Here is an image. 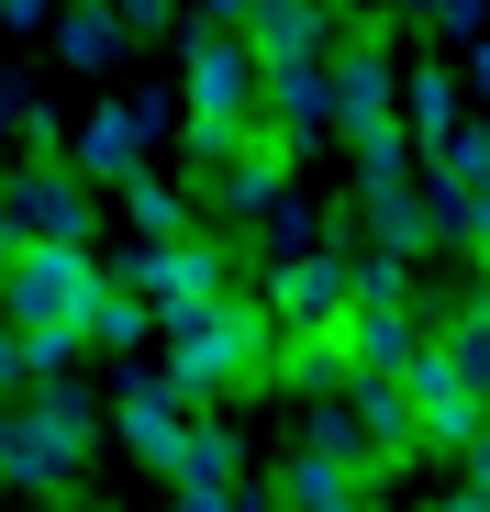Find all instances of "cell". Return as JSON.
I'll list each match as a JSON object with an SVG mask.
<instances>
[{"label":"cell","mask_w":490,"mask_h":512,"mask_svg":"<svg viewBox=\"0 0 490 512\" xmlns=\"http://www.w3.org/2000/svg\"><path fill=\"white\" fill-rule=\"evenodd\" d=\"M245 45H257V67H323L335 56V12L323 0H257L245 12Z\"/></svg>","instance_id":"obj_17"},{"label":"cell","mask_w":490,"mask_h":512,"mask_svg":"<svg viewBox=\"0 0 490 512\" xmlns=\"http://www.w3.org/2000/svg\"><path fill=\"white\" fill-rule=\"evenodd\" d=\"M123 12V34H156V23H179V0H112Z\"/></svg>","instance_id":"obj_27"},{"label":"cell","mask_w":490,"mask_h":512,"mask_svg":"<svg viewBox=\"0 0 490 512\" xmlns=\"http://www.w3.org/2000/svg\"><path fill=\"white\" fill-rule=\"evenodd\" d=\"M112 435H123L156 479H168V457H179V435H190V390H179L168 368H134V379L112 390Z\"/></svg>","instance_id":"obj_12"},{"label":"cell","mask_w":490,"mask_h":512,"mask_svg":"<svg viewBox=\"0 0 490 512\" xmlns=\"http://www.w3.org/2000/svg\"><path fill=\"white\" fill-rule=\"evenodd\" d=\"M145 334H156V312H145L134 290H112V301L90 312V346H123V357H134V346H145Z\"/></svg>","instance_id":"obj_25"},{"label":"cell","mask_w":490,"mask_h":512,"mask_svg":"<svg viewBox=\"0 0 490 512\" xmlns=\"http://www.w3.org/2000/svg\"><path fill=\"white\" fill-rule=\"evenodd\" d=\"M34 379H67V368L34 346V334H12V323H0V390H34Z\"/></svg>","instance_id":"obj_26"},{"label":"cell","mask_w":490,"mask_h":512,"mask_svg":"<svg viewBox=\"0 0 490 512\" xmlns=\"http://www.w3.org/2000/svg\"><path fill=\"white\" fill-rule=\"evenodd\" d=\"M90 234H101V201H90L78 167L34 156V167L0 179V256H23V245H90Z\"/></svg>","instance_id":"obj_5"},{"label":"cell","mask_w":490,"mask_h":512,"mask_svg":"<svg viewBox=\"0 0 490 512\" xmlns=\"http://www.w3.org/2000/svg\"><path fill=\"white\" fill-rule=\"evenodd\" d=\"M435 346V323L401 301V312H346V379H413V357Z\"/></svg>","instance_id":"obj_16"},{"label":"cell","mask_w":490,"mask_h":512,"mask_svg":"<svg viewBox=\"0 0 490 512\" xmlns=\"http://www.w3.org/2000/svg\"><path fill=\"white\" fill-rule=\"evenodd\" d=\"M435 512H490V501H479V490H446V501H435Z\"/></svg>","instance_id":"obj_32"},{"label":"cell","mask_w":490,"mask_h":512,"mask_svg":"<svg viewBox=\"0 0 490 512\" xmlns=\"http://www.w3.org/2000/svg\"><path fill=\"white\" fill-rule=\"evenodd\" d=\"M257 245H268V268H290V256H323V212H312V201H279V212L257 223Z\"/></svg>","instance_id":"obj_24"},{"label":"cell","mask_w":490,"mask_h":512,"mask_svg":"<svg viewBox=\"0 0 490 512\" xmlns=\"http://www.w3.org/2000/svg\"><path fill=\"white\" fill-rule=\"evenodd\" d=\"M67 12V0H0V23H12V34H34V23H56Z\"/></svg>","instance_id":"obj_28"},{"label":"cell","mask_w":490,"mask_h":512,"mask_svg":"<svg viewBox=\"0 0 490 512\" xmlns=\"http://www.w3.org/2000/svg\"><path fill=\"white\" fill-rule=\"evenodd\" d=\"M245 12H257V0H201V23H234V34H245Z\"/></svg>","instance_id":"obj_30"},{"label":"cell","mask_w":490,"mask_h":512,"mask_svg":"<svg viewBox=\"0 0 490 512\" xmlns=\"http://www.w3.org/2000/svg\"><path fill=\"white\" fill-rule=\"evenodd\" d=\"M468 268H479V290H468V301H479V312H490V245H468Z\"/></svg>","instance_id":"obj_31"},{"label":"cell","mask_w":490,"mask_h":512,"mask_svg":"<svg viewBox=\"0 0 490 512\" xmlns=\"http://www.w3.org/2000/svg\"><path fill=\"white\" fill-rule=\"evenodd\" d=\"M156 490H179V512H223L245 490V435H234L223 412H190V435H179V457H168Z\"/></svg>","instance_id":"obj_11"},{"label":"cell","mask_w":490,"mask_h":512,"mask_svg":"<svg viewBox=\"0 0 490 512\" xmlns=\"http://www.w3.org/2000/svg\"><path fill=\"white\" fill-rule=\"evenodd\" d=\"M323 12H335V0H323Z\"/></svg>","instance_id":"obj_33"},{"label":"cell","mask_w":490,"mask_h":512,"mask_svg":"<svg viewBox=\"0 0 490 512\" xmlns=\"http://www.w3.org/2000/svg\"><path fill=\"white\" fill-rule=\"evenodd\" d=\"M179 101H190V123H257V45L234 23H190L179 34Z\"/></svg>","instance_id":"obj_6"},{"label":"cell","mask_w":490,"mask_h":512,"mask_svg":"<svg viewBox=\"0 0 490 512\" xmlns=\"http://www.w3.org/2000/svg\"><path fill=\"white\" fill-rule=\"evenodd\" d=\"M45 34H56V56H67V67H90V78H101V67H123V45H134L112 0H67Z\"/></svg>","instance_id":"obj_20"},{"label":"cell","mask_w":490,"mask_h":512,"mask_svg":"<svg viewBox=\"0 0 490 512\" xmlns=\"http://www.w3.org/2000/svg\"><path fill=\"white\" fill-rule=\"evenodd\" d=\"M101 301H112V279H101L90 245H23V256H0V323L34 334L56 368L90 346V312Z\"/></svg>","instance_id":"obj_1"},{"label":"cell","mask_w":490,"mask_h":512,"mask_svg":"<svg viewBox=\"0 0 490 512\" xmlns=\"http://www.w3.org/2000/svg\"><path fill=\"white\" fill-rule=\"evenodd\" d=\"M435 357H446V368H457V379H468V390L490 401V312H479V301L435 312Z\"/></svg>","instance_id":"obj_23"},{"label":"cell","mask_w":490,"mask_h":512,"mask_svg":"<svg viewBox=\"0 0 490 512\" xmlns=\"http://www.w3.org/2000/svg\"><path fill=\"white\" fill-rule=\"evenodd\" d=\"M401 390H413V446H435V457H468V446L490 435V401H479V390H468V379H457L435 346L413 357V379H401Z\"/></svg>","instance_id":"obj_10"},{"label":"cell","mask_w":490,"mask_h":512,"mask_svg":"<svg viewBox=\"0 0 490 512\" xmlns=\"http://www.w3.org/2000/svg\"><path fill=\"white\" fill-rule=\"evenodd\" d=\"M145 145H156V101H101L90 123H78L67 167H78L90 190H123V179H145Z\"/></svg>","instance_id":"obj_14"},{"label":"cell","mask_w":490,"mask_h":512,"mask_svg":"<svg viewBox=\"0 0 490 512\" xmlns=\"http://www.w3.org/2000/svg\"><path fill=\"white\" fill-rule=\"evenodd\" d=\"M268 379H279L290 401H335V390H346V334H279Z\"/></svg>","instance_id":"obj_19"},{"label":"cell","mask_w":490,"mask_h":512,"mask_svg":"<svg viewBox=\"0 0 490 512\" xmlns=\"http://www.w3.org/2000/svg\"><path fill=\"white\" fill-rule=\"evenodd\" d=\"M90 435H101V412L78 401L67 379L0 390V490H56V479H78Z\"/></svg>","instance_id":"obj_3"},{"label":"cell","mask_w":490,"mask_h":512,"mask_svg":"<svg viewBox=\"0 0 490 512\" xmlns=\"http://www.w3.org/2000/svg\"><path fill=\"white\" fill-rule=\"evenodd\" d=\"M457 468H468V490H479V501H490V435H479V446H468V457H457Z\"/></svg>","instance_id":"obj_29"},{"label":"cell","mask_w":490,"mask_h":512,"mask_svg":"<svg viewBox=\"0 0 490 512\" xmlns=\"http://www.w3.org/2000/svg\"><path fill=\"white\" fill-rule=\"evenodd\" d=\"M301 457L346 468V479H368V468H379V457H368V435H357V412H346V390H335V401H301Z\"/></svg>","instance_id":"obj_22"},{"label":"cell","mask_w":490,"mask_h":512,"mask_svg":"<svg viewBox=\"0 0 490 512\" xmlns=\"http://www.w3.org/2000/svg\"><path fill=\"white\" fill-rule=\"evenodd\" d=\"M112 290H134L156 323H190V312H212V301H234L245 290V256L234 245H212V234H179V245H134L123 268H101Z\"/></svg>","instance_id":"obj_4"},{"label":"cell","mask_w":490,"mask_h":512,"mask_svg":"<svg viewBox=\"0 0 490 512\" xmlns=\"http://www.w3.org/2000/svg\"><path fill=\"white\" fill-rule=\"evenodd\" d=\"M123 223H134V245H179V234H201V201L145 167V179H123Z\"/></svg>","instance_id":"obj_21"},{"label":"cell","mask_w":490,"mask_h":512,"mask_svg":"<svg viewBox=\"0 0 490 512\" xmlns=\"http://www.w3.org/2000/svg\"><path fill=\"white\" fill-rule=\"evenodd\" d=\"M156 346H168V379H179L190 412H201V401H223V390H245V379H268L279 312H268L257 290H234V301H212V312H190V323H156Z\"/></svg>","instance_id":"obj_2"},{"label":"cell","mask_w":490,"mask_h":512,"mask_svg":"<svg viewBox=\"0 0 490 512\" xmlns=\"http://www.w3.org/2000/svg\"><path fill=\"white\" fill-rule=\"evenodd\" d=\"M379 134H401V56H390V34L368 23V34L335 45V145L357 156V145H379Z\"/></svg>","instance_id":"obj_7"},{"label":"cell","mask_w":490,"mask_h":512,"mask_svg":"<svg viewBox=\"0 0 490 512\" xmlns=\"http://www.w3.org/2000/svg\"><path fill=\"white\" fill-rule=\"evenodd\" d=\"M190 201H201L212 223H268V212L290 201V145H279V134L257 123V134L234 145V167H212V179H201Z\"/></svg>","instance_id":"obj_9"},{"label":"cell","mask_w":490,"mask_h":512,"mask_svg":"<svg viewBox=\"0 0 490 512\" xmlns=\"http://www.w3.org/2000/svg\"><path fill=\"white\" fill-rule=\"evenodd\" d=\"M457 123H468L457 67H446V56H413V67H401V145H413V156H446Z\"/></svg>","instance_id":"obj_15"},{"label":"cell","mask_w":490,"mask_h":512,"mask_svg":"<svg viewBox=\"0 0 490 512\" xmlns=\"http://www.w3.org/2000/svg\"><path fill=\"white\" fill-rule=\"evenodd\" d=\"M346 412H357V435H368L379 468L413 457V390H401V379H346Z\"/></svg>","instance_id":"obj_18"},{"label":"cell","mask_w":490,"mask_h":512,"mask_svg":"<svg viewBox=\"0 0 490 512\" xmlns=\"http://www.w3.org/2000/svg\"><path fill=\"white\" fill-rule=\"evenodd\" d=\"M257 301L279 312V334H346V256H290V268L257 279Z\"/></svg>","instance_id":"obj_13"},{"label":"cell","mask_w":490,"mask_h":512,"mask_svg":"<svg viewBox=\"0 0 490 512\" xmlns=\"http://www.w3.org/2000/svg\"><path fill=\"white\" fill-rule=\"evenodd\" d=\"M424 212L435 245H490V123H457V145L424 156Z\"/></svg>","instance_id":"obj_8"}]
</instances>
